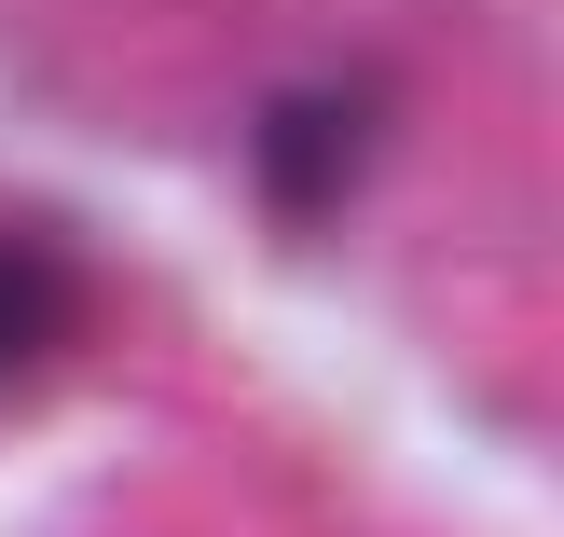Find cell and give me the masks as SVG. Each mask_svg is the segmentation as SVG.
<instances>
[{
  "label": "cell",
  "mask_w": 564,
  "mask_h": 537,
  "mask_svg": "<svg viewBox=\"0 0 564 537\" xmlns=\"http://www.w3.org/2000/svg\"><path fill=\"white\" fill-rule=\"evenodd\" d=\"M69 318H83L69 262H55V248H28V235H0V386L42 373V358L69 345Z\"/></svg>",
  "instance_id": "cell-1"
}]
</instances>
